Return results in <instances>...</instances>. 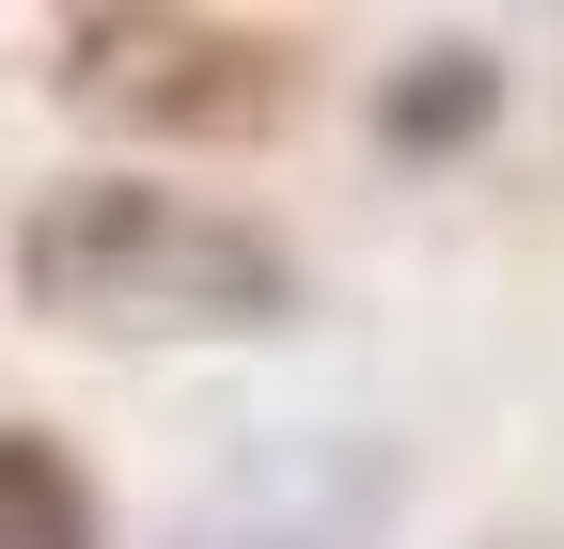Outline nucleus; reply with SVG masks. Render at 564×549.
<instances>
[{
  "label": "nucleus",
  "mask_w": 564,
  "mask_h": 549,
  "mask_svg": "<svg viewBox=\"0 0 564 549\" xmlns=\"http://www.w3.org/2000/svg\"><path fill=\"white\" fill-rule=\"evenodd\" d=\"M17 314L79 330V346H267L299 330V251L282 220L173 173H63L17 220Z\"/></svg>",
  "instance_id": "1"
},
{
  "label": "nucleus",
  "mask_w": 564,
  "mask_h": 549,
  "mask_svg": "<svg viewBox=\"0 0 564 549\" xmlns=\"http://www.w3.org/2000/svg\"><path fill=\"white\" fill-rule=\"evenodd\" d=\"M47 95L158 158H251L314 95V32L282 17H204V0H79L47 17Z\"/></svg>",
  "instance_id": "2"
},
{
  "label": "nucleus",
  "mask_w": 564,
  "mask_h": 549,
  "mask_svg": "<svg viewBox=\"0 0 564 549\" xmlns=\"http://www.w3.org/2000/svg\"><path fill=\"white\" fill-rule=\"evenodd\" d=\"M392 518H408V455L377 424H282L158 549H392Z\"/></svg>",
  "instance_id": "3"
},
{
  "label": "nucleus",
  "mask_w": 564,
  "mask_h": 549,
  "mask_svg": "<svg viewBox=\"0 0 564 549\" xmlns=\"http://www.w3.org/2000/svg\"><path fill=\"white\" fill-rule=\"evenodd\" d=\"M486 126H502V47L486 32H423L408 63H377V158H470Z\"/></svg>",
  "instance_id": "4"
},
{
  "label": "nucleus",
  "mask_w": 564,
  "mask_h": 549,
  "mask_svg": "<svg viewBox=\"0 0 564 549\" xmlns=\"http://www.w3.org/2000/svg\"><path fill=\"white\" fill-rule=\"evenodd\" d=\"M0 549H110L95 471L63 455L47 424H0Z\"/></svg>",
  "instance_id": "5"
},
{
  "label": "nucleus",
  "mask_w": 564,
  "mask_h": 549,
  "mask_svg": "<svg viewBox=\"0 0 564 549\" xmlns=\"http://www.w3.org/2000/svg\"><path fill=\"white\" fill-rule=\"evenodd\" d=\"M486 549H549V534H486Z\"/></svg>",
  "instance_id": "6"
}]
</instances>
